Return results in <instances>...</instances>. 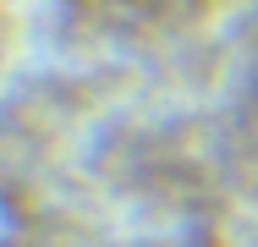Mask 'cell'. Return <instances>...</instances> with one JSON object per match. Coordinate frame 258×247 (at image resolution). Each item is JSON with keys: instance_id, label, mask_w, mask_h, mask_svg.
<instances>
[{"instance_id": "1", "label": "cell", "mask_w": 258, "mask_h": 247, "mask_svg": "<svg viewBox=\"0 0 258 247\" xmlns=\"http://www.w3.org/2000/svg\"><path fill=\"white\" fill-rule=\"evenodd\" d=\"M121 6H154V0H121Z\"/></svg>"}]
</instances>
